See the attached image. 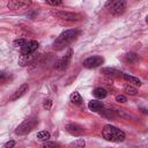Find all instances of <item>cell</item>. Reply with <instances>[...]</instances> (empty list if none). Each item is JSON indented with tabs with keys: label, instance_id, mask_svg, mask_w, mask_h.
<instances>
[{
	"label": "cell",
	"instance_id": "obj_25",
	"mask_svg": "<svg viewBox=\"0 0 148 148\" xmlns=\"http://www.w3.org/2000/svg\"><path fill=\"white\" fill-rule=\"evenodd\" d=\"M15 146V141L14 140H9V141H7L1 148H13Z\"/></svg>",
	"mask_w": 148,
	"mask_h": 148
},
{
	"label": "cell",
	"instance_id": "obj_2",
	"mask_svg": "<svg viewBox=\"0 0 148 148\" xmlns=\"http://www.w3.org/2000/svg\"><path fill=\"white\" fill-rule=\"evenodd\" d=\"M102 135L105 140L111 142H121L125 140V133L113 125H105L102 130Z\"/></svg>",
	"mask_w": 148,
	"mask_h": 148
},
{
	"label": "cell",
	"instance_id": "obj_16",
	"mask_svg": "<svg viewBox=\"0 0 148 148\" xmlns=\"http://www.w3.org/2000/svg\"><path fill=\"white\" fill-rule=\"evenodd\" d=\"M123 76H124V79H125L126 81H128L130 83H132V84H134V86H136V87H140V86H141V81H140L138 77L132 76V75H128V74H123Z\"/></svg>",
	"mask_w": 148,
	"mask_h": 148
},
{
	"label": "cell",
	"instance_id": "obj_9",
	"mask_svg": "<svg viewBox=\"0 0 148 148\" xmlns=\"http://www.w3.org/2000/svg\"><path fill=\"white\" fill-rule=\"evenodd\" d=\"M99 73L105 76H109V77H119L123 74L121 72H119L114 68H111V67H103L99 69Z\"/></svg>",
	"mask_w": 148,
	"mask_h": 148
},
{
	"label": "cell",
	"instance_id": "obj_4",
	"mask_svg": "<svg viewBox=\"0 0 148 148\" xmlns=\"http://www.w3.org/2000/svg\"><path fill=\"white\" fill-rule=\"evenodd\" d=\"M105 7L109 8V10L111 12V14L113 15H120L125 12L126 9V2L124 0H117V1H108L105 3Z\"/></svg>",
	"mask_w": 148,
	"mask_h": 148
},
{
	"label": "cell",
	"instance_id": "obj_18",
	"mask_svg": "<svg viewBox=\"0 0 148 148\" xmlns=\"http://www.w3.org/2000/svg\"><path fill=\"white\" fill-rule=\"evenodd\" d=\"M84 145H86V141L83 139H77V140L71 142L69 146H68V148H83Z\"/></svg>",
	"mask_w": 148,
	"mask_h": 148
},
{
	"label": "cell",
	"instance_id": "obj_1",
	"mask_svg": "<svg viewBox=\"0 0 148 148\" xmlns=\"http://www.w3.org/2000/svg\"><path fill=\"white\" fill-rule=\"evenodd\" d=\"M80 31L76 30V29H68V30H65L64 32H61L58 38L56 39L54 44H53V47L56 50H61L64 47H66L67 45H69L71 43H73L77 36H79Z\"/></svg>",
	"mask_w": 148,
	"mask_h": 148
},
{
	"label": "cell",
	"instance_id": "obj_3",
	"mask_svg": "<svg viewBox=\"0 0 148 148\" xmlns=\"http://www.w3.org/2000/svg\"><path fill=\"white\" fill-rule=\"evenodd\" d=\"M37 123H38V120H37L36 117H30V118L25 119L23 123H21V124L16 127L15 133H16L17 135H24V134H28V133H29V132L37 125Z\"/></svg>",
	"mask_w": 148,
	"mask_h": 148
},
{
	"label": "cell",
	"instance_id": "obj_13",
	"mask_svg": "<svg viewBox=\"0 0 148 148\" xmlns=\"http://www.w3.org/2000/svg\"><path fill=\"white\" fill-rule=\"evenodd\" d=\"M35 59H36V56L34 53H31V54H21V57L18 58V65L20 66H27V65L31 64Z\"/></svg>",
	"mask_w": 148,
	"mask_h": 148
},
{
	"label": "cell",
	"instance_id": "obj_6",
	"mask_svg": "<svg viewBox=\"0 0 148 148\" xmlns=\"http://www.w3.org/2000/svg\"><path fill=\"white\" fill-rule=\"evenodd\" d=\"M56 17L65 21H80L82 20V16L77 13H71V12H57L54 14Z\"/></svg>",
	"mask_w": 148,
	"mask_h": 148
},
{
	"label": "cell",
	"instance_id": "obj_10",
	"mask_svg": "<svg viewBox=\"0 0 148 148\" xmlns=\"http://www.w3.org/2000/svg\"><path fill=\"white\" fill-rule=\"evenodd\" d=\"M72 49H68V51H67V53L65 54V57H62V59L57 64V67L58 68H61V69H65V68H67V66H68V64H69V61H71V58H72Z\"/></svg>",
	"mask_w": 148,
	"mask_h": 148
},
{
	"label": "cell",
	"instance_id": "obj_30",
	"mask_svg": "<svg viewBox=\"0 0 148 148\" xmlns=\"http://www.w3.org/2000/svg\"><path fill=\"white\" fill-rule=\"evenodd\" d=\"M146 22H147V23H148V15H147V16H146Z\"/></svg>",
	"mask_w": 148,
	"mask_h": 148
},
{
	"label": "cell",
	"instance_id": "obj_11",
	"mask_svg": "<svg viewBox=\"0 0 148 148\" xmlns=\"http://www.w3.org/2000/svg\"><path fill=\"white\" fill-rule=\"evenodd\" d=\"M28 89H29V86H28V83H23V84H21L20 87H18V89L13 94V96L9 98L10 101H15V99H18L20 97H22L27 91H28Z\"/></svg>",
	"mask_w": 148,
	"mask_h": 148
},
{
	"label": "cell",
	"instance_id": "obj_24",
	"mask_svg": "<svg viewBox=\"0 0 148 148\" xmlns=\"http://www.w3.org/2000/svg\"><path fill=\"white\" fill-rule=\"evenodd\" d=\"M125 92H126L127 95H136V92H138V90H136L135 88H133V87H131V86H127V87L125 88Z\"/></svg>",
	"mask_w": 148,
	"mask_h": 148
},
{
	"label": "cell",
	"instance_id": "obj_28",
	"mask_svg": "<svg viewBox=\"0 0 148 148\" xmlns=\"http://www.w3.org/2000/svg\"><path fill=\"white\" fill-rule=\"evenodd\" d=\"M47 5H51V6H59L62 3V1H46Z\"/></svg>",
	"mask_w": 148,
	"mask_h": 148
},
{
	"label": "cell",
	"instance_id": "obj_15",
	"mask_svg": "<svg viewBox=\"0 0 148 148\" xmlns=\"http://www.w3.org/2000/svg\"><path fill=\"white\" fill-rule=\"evenodd\" d=\"M92 95L96 97V98H99V99H102V98H105L106 97V95H108V91L104 89V88H96V89H94V91H92Z\"/></svg>",
	"mask_w": 148,
	"mask_h": 148
},
{
	"label": "cell",
	"instance_id": "obj_29",
	"mask_svg": "<svg viewBox=\"0 0 148 148\" xmlns=\"http://www.w3.org/2000/svg\"><path fill=\"white\" fill-rule=\"evenodd\" d=\"M142 112H143V113H146V114H147V113H148V110H146V109H142Z\"/></svg>",
	"mask_w": 148,
	"mask_h": 148
},
{
	"label": "cell",
	"instance_id": "obj_27",
	"mask_svg": "<svg viewBox=\"0 0 148 148\" xmlns=\"http://www.w3.org/2000/svg\"><path fill=\"white\" fill-rule=\"evenodd\" d=\"M43 106H44V109L50 110V109H51V106H52V101H51V99H45V101H44Z\"/></svg>",
	"mask_w": 148,
	"mask_h": 148
},
{
	"label": "cell",
	"instance_id": "obj_14",
	"mask_svg": "<svg viewBox=\"0 0 148 148\" xmlns=\"http://www.w3.org/2000/svg\"><path fill=\"white\" fill-rule=\"evenodd\" d=\"M88 108H89V110H91L94 112H98L103 109V104H102V102H99L97 99H92L88 103Z\"/></svg>",
	"mask_w": 148,
	"mask_h": 148
},
{
	"label": "cell",
	"instance_id": "obj_21",
	"mask_svg": "<svg viewBox=\"0 0 148 148\" xmlns=\"http://www.w3.org/2000/svg\"><path fill=\"white\" fill-rule=\"evenodd\" d=\"M42 148H61V146L58 142H54V141H45L43 143Z\"/></svg>",
	"mask_w": 148,
	"mask_h": 148
},
{
	"label": "cell",
	"instance_id": "obj_7",
	"mask_svg": "<svg viewBox=\"0 0 148 148\" xmlns=\"http://www.w3.org/2000/svg\"><path fill=\"white\" fill-rule=\"evenodd\" d=\"M31 5V1H27V0H12L7 3V7L9 9L16 10V9H27L29 6Z\"/></svg>",
	"mask_w": 148,
	"mask_h": 148
},
{
	"label": "cell",
	"instance_id": "obj_12",
	"mask_svg": "<svg viewBox=\"0 0 148 148\" xmlns=\"http://www.w3.org/2000/svg\"><path fill=\"white\" fill-rule=\"evenodd\" d=\"M65 128H66V131H67L68 133H71L72 135H81V134L83 133V128H82L81 126L76 125V124H67V125L65 126Z\"/></svg>",
	"mask_w": 148,
	"mask_h": 148
},
{
	"label": "cell",
	"instance_id": "obj_20",
	"mask_svg": "<svg viewBox=\"0 0 148 148\" xmlns=\"http://www.w3.org/2000/svg\"><path fill=\"white\" fill-rule=\"evenodd\" d=\"M37 139H39L42 141H47L50 139V133L47 131H40L37 133Z\"/></svg>",
	"mask_w": 148,
	"mask_h": 148
},
{
	"label": "cell",
	"instance_id": "obj_17",
	"mask_svg": "<svg viewBox=\"0 0 148 148\" xmlns=\"http://www.w3.org/2000/svg\"><path fill=\"white\" fill-rule=\"evenodd\" d=\"M125 60H126L127 62L134 64V62H136V61L139 60V56H138L136 53H134V52H128V53L125 54Z\"/></svg>",
	"mask_w": 148,
	"mask_h": 148
},
{
	"label": "cell",
	"instance_id": "obj_8",
	"mask_svg": "<svg viewBox=\"0 0 148 148\" xmlns=\"http://www.w3.org/2000/svg\"><path fill=\"white\" fill-rule=\"evenodd\" d=\"M37 47H38V43L36 40H28L21 47V54H31L37 50Z\"/></svg>",
	"mask_w": 148,
	"mask_h": 148
},
{
	"label": "cell",
	"instance_id": "obj_22",
	"mask_svg": "<svg viewBox=\"0 0 148 148\" xmlns=\"http://www.w3.org/2000/svg\"><path fill=\"white\" fill-rule=\"evenodd\" d=\"M101 114H102L103 117L109 118V119H111V118H113V117H114L113 111H110V110H102V111H101Z\"/></svg>",
	"mask_w": 148,
	"mask_h": 148
},
{
	"label": "cell",
	"instance_id": "obj_23",
	"mask_svg": "<svg viewBox=\"0 0 148 148\" xmlns=\"http://www.w3.org/2000/svg\"><path fill=\"white\" fill-rule=\"evenodd\" d=\"M28 40H25V39H23V38H20V39H16V40H14V46H16V47H22L25 43H27Z\"/></svg>",
	"mask_w": 148,
	"mask_h": 148
},
{
	"label": "cell",
	"instance_id": "obj_19",
	"mask_svg": "<svg viewBox=\"0 0 148 148\" xmlns=\"http://www.w3.org/2000/svg\"><path fill=\"white\" fill-rule=\"evenodd\" d=\"M71 102L75 103V104H81L82 98H81V96H80V94L77 91L72 92V95H71Z\"/></svg>",
	"mask_w": 148,
	"mask_h": 148
},
{
	"label": "cell",
	"instance_id": "obj_5",
	"mask_svg": "<svg viewBox=\"0 0 148 148\" xmlns=\"http://www.w3.org/2000/svg\"><path fill=\"white\" fill-rule=\"evenodd\" d=\"M103 62H104L103 57H101V56H92V57L87 58V59L83 61L82 65H83V67H86V68H96V67L101 66Z\"/></svg>",
	"mask_w": 148,
	"mask_h": 148
},
{
	"label": "cell",
	"instance_id": "obj_26",
	"mask_svg": "<svg viewBox=\"0 0 148 148\" xmlns=\"http://www.w3.org/2000/svg\"><path fill=\"white\" fill-rule=\"evenodd\" d=\"M116 101L119 102V103H125V102H127V98L124 95H117L116 96Z\"/></svg>",
	"mask_w": 148,
	"mask_h": 148
}]
</instances>
